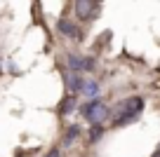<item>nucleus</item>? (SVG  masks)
<instances>
[{"mask_svg":"<svg viewBox=\"0 0 160 157\" xmlns=\"http://www.w3.org/2000/svg\"><path fill=\"white\" fill-rule=\"evenodd\" d=\"M141 113H144V98L141 96L122 98L111 108V124L113 127H127V124L137 122Z\"/></svg>","mask_w":160,"mask_h":157,"instance_id":"nucleus-1","label":"nucleus"},{"mask_svg":"<svg viewBox=\"0 0 160 157\" xmlns=\"http://www.w3.org/2000/svg\"><path fill=\"white\" fill-rule=\"evenodd\" d=\"M80 115L90 122V127H106V122L111 120V108L108 103H104L97 96V98H87V103L80 106Z\"/></svg>","mask_w":160,"mask_h":157,"instance_id":"nucleus-2","label":"nucleus"},{"mask_svg":"<svg viewBox=\"0 0 160 157\" xmlns=\"http://www.w3.org/2000/svg\"><path fill=\"white\" fill-rule=\"evenodd\" d=\"M99 5L101 0H73V10H75V17L80 21H90L97 17L99 12Z\"/></svg>","mask_w":160,"mask_h":157,"instance_id":"nucleus-3","label":"nucleus"},{"mask_svg":"<svg viewBox=\"0 0 160 157\" xmlns=\"http://www.w3.org/2000/svg\"><path fill=\"white\" fill-rule=\"evenodd\" d=\"M66 64H68V70L73 73H82V70H94V59L92 56H78V54H68L66 56Z\"/></svg>","mask_w":160,"mask_h":157,"instance_id":"nucleus-4","label":"nucleus"},{"mask_svg":"<svg viewBox=\"0 0 160 157\" xmlns=\"http://www.w3.org/2000/svg\"><path fill=\"white\" fill-rule=\"evenodd\" d=\"M64 80H66V87H68V92L73 94H82V87H85V80L80 78V73H73V70H68V73L64 75Z\"/></svg>","mask_w":160,"mask_h":157,"instance_id":"nucleus-5","label":"nucleus"},{"mask_svg":"<svg viewBox=\"0 0 160 157\" xmlns=\"http://www.w3.org/2000/svg\"><path fill=\"white\" fill-rule=\"evenodd\" d=\"M57 26H59V33H61V35H66V38H73V40H80V38H82V33H80L78 26L71 24V21H66V19H61Z\"/></svg>","mask_w":160,"mask_h":157,"instance_id":"nucleus-6","label":"nucleus"},{"mask_svg":"<svg viewBox=\"0 0 160 157\" xmlns=\"http://www.w3.org/2000/svg\"><path fill=\"white\" fill-rule=\"evenodd\" d=\"M101 92V84L97 82V80H85V87H82V96L87 98H97Z\"/></svg>","mask_w":160,"mask_h":157,"instance_id":"nucleus-7","label":"nucleus"},{"mask_svg":"<svg viewBox=\"0 0 160 157\" xmlns=\"http://www.w3.org/2000/svg\"><path fill=\"white\" fill-rule=\"evenodd\" d=\"M78 138H80V127L78 124H71V127L66 129V134H64V145H73Z\"/></svg>","mask_w":160,"mask_h":157,"instance_id":"nucleus-8","label":"nucleus"},{"mask_svg":"<svg viewBox=\"0 0 160 157\" xmlns=\"http://www.w3.org/2000/svg\"><path fill=\"white\" fill-rule=\"evenodd\" d=\"M75 108H78V101H75V96L64 98V106H61V115H68L71 110H75Z\"/></svg>","mask_w":160,"mask_h":157,"instance_id":"nucleus-9","label":"nucleus"},{"mask_svg":"<svg viewBox=\"0 0 160 157\" xmlns=\"http://www.w3.org/2000/svg\"><path fill=\"white\" fill-rule=\"evenodd\" d=\"M104 131H106V127H90V143H99Z\"/></svg>","mask_w":160,"mask_h":157,"instance_id":"nucleus-10","label":"nucleus"},{"mask_svg":"<svg viewBox=\"0 0 160 157\" xmlns=\"http://www.w3.org/2000/svg\"><path fill=\"white\" fill-rule=\"evenodd\" d=\"M45 157H61V152H59V148H52V150L47 152Z\"/></svg>","mask_w":160,"mask_h":157,"instance_id":"nucleus-11","label":"nucleus"},{"mask_svg":"<svg viewBox=\"0 0 160 157\" xmlns=\"http://www.w3.org/2000/svg\"><path fill=\"white\" fill-rule=\"evenodd\" d=\"M153 157H160V145H158V150H155V155Z\"/></svg>","mask_w":160,"mask_h":157,"instance_id":"nucleus-12","label":"nucleus"}]
</instances>
